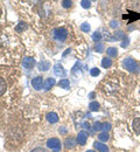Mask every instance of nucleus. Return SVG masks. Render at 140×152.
<instances>
[{
  "label": "nucleus",
  "instance_id": "14",
  "mask_svg": "<svg viewBox=\"0 0 140 152\" xmlns=\"http://www.w3.org/2000/svg\"><path fill=\"white\" fill-rule=\"evenodd\" d=\"M133 130L136 131V133L140 134V117L133 121Z\"/></svg>",
  "mask_w": 140,
  "mask_h": 152
},
{
  "label": "nucleus",
  "instance_id": "18",
  "mask_svg": "<svg viewBox=\"0 0 140 152\" xmlns=\"http://www.w3.org/2000/svg\"><path fill=\"white\" fill-rule=\"evenodd\" d=\"M89 109L91 111H98L99 110V103L98 102H91L89 104Z\"/></svg>",
  "mask_w": 140,
  "mask_h": 152
},
{
  "label": "nucleus",
  "instance_id": "20",
  "mask_svg": "<svg viewBox=\"0 0 140 152\" xmlns=\"http://www.w3.org/2000/svg\"><path fill=\"white\" fill-rule=\"evenodd\" d=\"M6 91V82L0 77V96L4 95Z\"/></svg>",
  "mask_w": 140,
  "mask_h": 152
},
{
  "label": "nucleus",
  "instance_id": "2",
  "mask_svg": "<svg viewBox=\"0 0 140 152\" xmlns=\"http://www.w3.org/2000/svg\"><path fill=\"white\" fill-rule=\"evenodd\" d=\"M53 37L56 41L64 42L68 38V31L65 28H55L53 32Z\"/></svg>",
  "mask_w": 140,
  "mask_h": 152
},
{
  "label": "nucleus",
  "instance_id": "31",
  "mask_svg": "<svg viewBox=\"0 0 140 152\" xmlns=\"http://www.w3.org/2000/svg\"><path fill=\"white\" fill-rule=\"evenodd\" d=\"M128 43H130V40H128L127 38H125L124 39V41L121 42V47H123V48H125L126 46H128Z\"/></svg>",
  "mask_w": 140,
  "mask_h": 152
},
{
  "label": "nucleus",
  "instance_id": "35",
  "mask_svg": "<svg viewBox=\"0 0 140 152\" xmlns=\"http://www.w3.org/2000/svg\"><path fill=\"white\" fill-rule=\"evenodd\" d=\"M89 96H90V98H95V96L96 95H95V93H90V95Z\"/></svg>",
  "mask_w": 140,
  "mask_h": 152
},
{
  "label": "nucleus",
  "instance_id": "3",
  "mask_svg": "<svg viewBox=\"0 0 140 152\" xmlns=\"http://www.w3.org/2000/svg\"><path fill=\"white\" fill-rule=\"evenodd\" d=\"M47 146L52 150H60L61 149V142L57 138H50L47 142Z\"/></svg>",
  "mask_w": 140,
  "mask_h": 152
},
{
  "label": "nucleus",
  "instance_id": "38",
  "mask_svg": "<svg viewBox=\"0 0 140 152\" xmlns=\"http://www.w3.org/2000/svg\"><path fill=\"white\" fill-rule=\"evenodd\" d=\"M54 152H59V150H55V151H54Z\"/></svg>",
  "mask_w": 140,
  "mask_h": 152
},
{
  "label": "nucleus",
  "instance_id": "23",
  "mask_svg": "<svg viewBox=\"0 0 140 152\" xmlns=\"http://www.w3.org/2000/svg\"><path fill=\"white\" fill-rule=\"evenodd\" d=\"M81 29H82V32L86 33V32L90 31V25H89L88 22H83V23L81 25Z\"/></svg>",
  "mask_w": 140,
  "mask_h": 152
},
{
  "label": "nucleus",
  "instance_id": "37",
  "mask_svg": "<svg viewBox=\"0 0 140 152\" xmlns=\"http://www.w3.org/2000/svg\"><path fill=\"white\" fill-rule=\"evenodd\" d=\"M86 152H96V151H94V150H88Z\"/></svg>",
  "mask_w": 140,
  "mask_h": 152
},
{
  "label": "nucleus",
  "instance_id": "28",
  "mask_svg": "<svg viewBox=\"0 0 140 152\" xmlns=\"http://www.w3.org/2000/svg\"><path fill=\"white\" fill-rule=\"evenodd\" d=\"M99 74H100V72L98 68H92V69L90 70V75L91 76H98Z\"/></svg>",
  "mask_w": 140,
  "mask_h": 152
},
{
  "label": "nucleus",
  "instance_id": "25",
  "mask_svg": "<svg viewBox=\"0 0 140 152\" xmlns=\"http://www.w3.org/2000/svg\"><path fill=\"white\" fill-rule=\"evenodd\" d=\"M26 27H27V25H26V23H23V22H20V23H19V25L15 27V31H17L18 33H21L22 31H25V28H26Z\"/></svg>",
  "mask_w": 140,
  "mask_h": 152
},
{
  "label": "nucleus",
  "instance_id": "4",
  "mask_svg": "<svg viewBox=\"0 0 140 152\" xmlns=\"http://www.w3.org/2000/svg\"><path fill=\"white\" fill-rule=\"evenodd\" d=\"M22 66L26 69H32L35 66V58L34 57H25L22 61Z\"/></svg>",
  "mask_w": 140,
  "mask_h": 152
},
{
  "label": "nucleus",
  "instance_id": "34",
  "mask_svg": "<svg viewBox=\"0 0 140 152\" xmlns=\"http://www.w3.org/2000/svg\"><path fill=\"white\" fill-rule=\"evenodd\" d=\"M69 53H70V48H68V49H67V50L63 53V56H65V55H67V54H69Z\"/></svg>",
  "mask_w": 140,
  "mask_h": 152
},
{
  "label": "nucleus",
  "instance_id": "16",
  "mask_svg": "<svg viewBox=\"0 0 140 152\" xmlns=\"http://www.w3.org/2000/svg\"><path fill=\"white\" fill-rule=\"evenodd\" d=\"M106 53H107V55L110 57H115V56H117L118 50H117V48H115V47H110V48H107Z\"/></svg>",
  "mask_w": 140,
  "mask_h": 152
},
{
  "label": "nucleus",
  "instance_id": "5",
  "mask_svg": "<svg viewBox=\"0 0 140 152\" xmlns=\"http://www.w3.org/2000/svg\"><path fill=\"white\" fill-rule=\"evenodd\" d=\"M32 86L35 90H40L41 88L43 87V80H42V76H36L35 78L32 80Z\"/></svg>",
  "mask_w": 140,
  "mask_h": 152
},
{
  "label": "nucleus",
  "instance_id": "7",
  "mask_svg": "<svg viewBox=\"0 0 140 152\" xmlns=\"http://www.w3.org/2000/svg\"><path fill=\"white\" fill-rule=\"evenodd\" d=\"M46 118H47V121H48L49 123H52V124H55V123L59 122V116L55 114V113H49V114H47Z\"/></svg>",
  "mask_w": 140,
  "mask_h": 152
},
{
  "label": "nucleus",
  "instance_id": "19",
  "mask_svg": "<svg viewBox=\"0 0 140 152\" xmlns=\"http://www.w3.org/2000/svg\"><path fill=\"white\" fill-rule=\"evenodd\" d=\"M109 138H110V136H109L107 132H100L98 134V139H99L100 142H107Z\"/></svg>",
  "mask_w": 140,
  "mask_h": 152
},
{
  "label": "nucleus",
  "instance_id": "30",
  "mask_svg": "<svg viewBox=\"0 0 140 152\" xmlns=\"http://www.w3.org/2000/svg\"><path fill=\"white\" fill-rule=\"evenodd\" d=\"M82 126H83L84 129H86V130H90V129H91V125H90V123H88V122H83V123H82Z\"/></svg>",
  "mask_w": 140,
  "mask_h": 152
},
{
  "label": "nucleus",
  "instance_id": "26",
  "mask_svg": "<svg viewBox=\"0 0 140 152\" xmlns=\"http://www.w3.org/2000/svg\"><path fill=\"white\" fill-rule=\"evenodd\" d=\"M100 39H102V34H100L99 32H95V33L92 34V40H94L95 42H99Z\"/></svg>",
  "mask_w": 140,
  "mask_h": 152
},
{
  "label": "nucleus",
  "instance_id": "17",
  "mask_svg": "<svg viewBox=\"0 0 140 152\" xmlns=\"http://www.w3.org/2000/svg\"><path fill=\"white\" fill-rule=\"evenodd\" d=\"M59 86H60L61 88H63V89H67V90L70 88V87H69V86H70V83H69V81H68L67 78L61 80L60 82H59Z\"/></svg>",
  "mask_w": 140,
  "mask_h": 152
},
{
  "label": "nucleus",
  "instance_id": "29",
  "mask_svg": "<svg viewBox=\"0 0 140 152\" xmlns=\"http://www.w3.org/2000/svg\"><path fill=\"white\" fill-rule=\"evenodd\" d=\"M94 131H102V123H99V122L95 123V126H94Z\"/></svg>",
  "mask_w": 140,
  "mask_h": 152
},
{
  "label": "nucleus",
  "instance_id": "15",
  "mask_svg": "<svg viewBox=\"0 0 140 152\" xmlns=\"http://www.w3.org/2000/svg\"><path fill=\"white\" fill-rule=\"evenodd\" d=\"M111 66H112V61H111L110 57H104V58L102 60V67L109 68V67H111Z\"/></svg>",
  "mask_w": 140,
  "mask_h": 152
},
{
  "label": "nucleus",
  "instance_id": "21",
  "mask_svg": "<svg viewBox=\"0 0 140 152\" xmlns=\"http://www.w3.org/2000/svg\"><path fill=\"white\" fill-rule=\"evenodd\" d=\"M111 130V124L110 123H102V131L103 132H109Z\"/></svg>",
  "mask_w": 140,
  "mask_h": 152
},
{
  "label": "nucleus",
  "instance_id": "36",
  "mask_svg": "<svg viewBox=\"0 0 140 152\" xmlns=\"http://www.w3.org/2000/svg\"><path fill=\"white\" fill-rule=\"evenodd\" d=\"M62 131V133H65V128H60V132Z\"/></svg>",
  "mask_w": 140,
  "mask_h": 152
},
{
  "label": "nucleus",
  "instance_id": "13",
  "mask_svg": "<svg viewBox=\"0 0 140 152\" xmlns=\"http://www.w3.org/2000/svg\"><path fill=\"white\" fill-rule=\"evenodd\" d=\"M76 143H77V142H75L74 138H68V139L65 140V143H64V146H65L67 149H73V148L76 145Z\"/></svg>",
  "mask_w": 140,
  "mask_h": 152
},
{
  "label": "nucleus",
  "instance_id": "8",
  "mask_svg": "<svg viewBox=\"0 0 140 152\" xmlns=\"http://www.w3.org/2000/svg\"><path fill=\"white\" fill-rule=\"evenodd\" d=\"M54 73L57 76L65 75V70H64V68L62 67V64H60V63H56V64L54 66Z\"/></svg>",
  "mask_w": 140,
  "mask_h": 152
},
{
  "label": "nucleus",
  "instance_id": "1",
  "mask_svg": "<svg viewBox=\"0 0 140 152\" xmlns=\"http://www.w3.org/2000/svg\"><path fill=\"white\" fill-rule=\"evenodd\" d=\"M123 63H124V67H125L128 72H131V73H138V72H139L138 63H137L132 57L125 58V60L123 61Z\"/></svg>",
  "mask_w": 140,
  "mask_h": 152
},
{
  "label": "nucleus",
  "instance_id": "33",
  "mask_svg": "<svg viewBox=\"0 0 140 152\" xmlns=\"http://www.w3.org/2000/svg\"><path fill=\"white\" fill-rule=\"evenodd\" d=\"M118 26V22L116 21H111V27H117Z\"/></svg>",
  "mask_w": 140,
  "mask_h": 152
},
{
  "label": "nucleus",
  "instance_id": "32",
  "mask_svg": "<svg viewBox=\"0 0 140 152\" xmlns=\"http://www.w3.org/2000/svg\"><path fill=\"white\" fill-rule=\"evenodd\" d=\"M32 152H48L46 149H42V148H36V149H34Z\"/></svg>",
  "mask_w": 140,
  "mask_h": 152
},
{
  "label": "nucleus",
  "instance_id": "11",
  "mask_svg": "<svg viewBox=\"0 0 140 152\" xmlns=\"http://www.w3.org/2000/svg\"><path fill=\"white\" fill-rule=\"evenodd\" d=\"M38 67H39V70H41V72H47L50 67V63L48 61H41L38 64Z\"/></svg>",
  "mask_w": 140,
  "mask_h": 152
},
{
  "label": "nucleus",
  "instance_id": "10",
  "mask_svg": "<svg viewBox=\"0 0 140 152\" xmlns=\"http://www.w3.org/2000/svg\"><path fill=\"white\" fill-rule=\"evenodd\" d=\"M121 39H125V34H124V32H121V31H117L111 38L109 39L110 41H116V40H121Z\"/></svg>",
  "mask_w": 140,
  "mask_h": 152
},
{
  "label": "nucleus",
  "instance_id": "9",
  "mask_svg": "<svg viewBox=\"0 0 140 152\" xmlns=\"http://www.w3.org/2000/svg\"><path fill=\"white\" fill-rule=\"evenodd\" d=\"M53 86H55V80L54 78H47L46 81H43V89L44 90H49Z\"/></svg>",
  "mask_w": 140,
  "mask_h": 152
},
{
  "label": "nucleus",
  "instance_id": "24",
  "mask_svg": "<svg viewBox=\"0 0 140 152\" xmlns=\"http://www.w3.org/2000/svg\"><path fill=\"white\" fill-rule=\"evenodd\" d=\"M81 5H82L83 8H86V10H88V8L91 7V1H90V0H82V1H81Z\"/></svg>",
  "mask_w": 140,
  "mask_h": 152
},
{
  "label": "nucleus",
  "instance_id": "6",
  "mask_svg": "<svg viewBox=\"0 0 140 152\" xmlns=\"http://www.w3.org/2000/svg\"><path fill=\"white\" fill-rule=\"evenodd\" d=\"M77 143L80 145H85L86 144V140H88V133L85 131H81L78 134H77V138H76Z\"/></svg>",
  "mask_w": 140,
  "mask_h": 152
},
{
  "label": "nucleus",
  "instance_id": "27",
  "mask_svg": "<svg viewBox=\"0 0 140 152\" xmlns=\"http://www.w3.org/2000/svg\"><path fill=\"white\" fill-rule=\"evenodd\" d=\"M62 6H63L64 8H70V7L73 6V1H71V0H63V1H62Z\"/></svg>",
  "mask_w": 140,
  "mask_h": 152
},
{
  "label": "nucleus",
  "instance_id": "22",
  "mask_svg": "<svg viewBox=\"0 0 140 152\" xmlns=\"http://www.w3.org/2000/svg\"><path fill=\"white\" fill-rule=\"evenodd\" d=\"M95 50L98 52V53H103L104 52V45L102 42H97L96 46H95Z\"/></svg>",
  "mask_w": 140,
  "mask_h": 152
},
{
  "label": "nucleus",
  "instance_id": "12",
  "mask_svg": "<svg viewBox=\"0 0 140 152\" xmlns=\"http://www.w3.org/2000/svg\"><path fill=\"white\" fill-rule=\"evenodd\" d=\"M94 146L98 150L99 152H109V148L105 145V144H103V143H98V142H96L95 144H94Z\"/></svg>",
  "mask_w": 140,
  "mask_h": 152
},
{
  "label": "nucleus",
  "instance_id": "39",
  "mask_svg": "<svg viewBox=\"0 0 140 152\" xmlns=\"http://www.w3.org/2000/svg\"><path fill=\"white\" fill-rule=\"evenodd\" d=\"M92 1H95V0H92Z\"/></svg>",
  "mask_w": 140,
  "mask_h": 152
}]
</instances>
